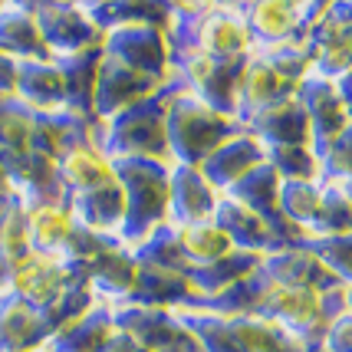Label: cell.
Instances as JSON below:
<instances>
[{
	"mask_svg": "<svg viewBox=\"0 0 352 352\" xmlns=\"http://www.w3.org/2000/svg\"><path fill=\"white\" fill-rule=\"evenodd\" d=\"M320 346L326 352H352V307L346 313H339L336 320L326 322Z\"/></svg>",
	"mask_w": 352,
	"mask_h": 352,
	"instance_id": "35",
	"label": "cell"
},
{
	"mask_svg": "<svg viewBox=\"0 0 352 352\" xmlns=\"http://www.w3.org/2000/svg\"><path fill=\"white\" fill-rule=\"evenodd\" d=\"M316 155H320L322 182L352 184V125L336 138V142H329V145L320 148Z\"/></svg>",
	"mask_w": 352,
	"mask_h": 352,
	"instance_id": "34",
	"label": "cell"
},
{
	"mask_svg": "<svg viewBox=\"0 0 352 352\" xmlns=\"http://www.w3.org/2000/svg\"><path fill=\"white\" fill-rule=\"evenodd\" d=\"M313 73L303 43L254 50L237 69V92H234V119L244 125L257 112L296 96L300 82Z\"/></svg>",
	"mask_w": 352,
	"mask_h": 352,
	"instance_id": "3",
	"label": "cell"
},
{
	"mask_svg": "<svg viewBox=\"0 0 352 352\" xmlns=\"http://www.w3.org/2000/svg\"><path fill=\"white\" fill-rule=\"evenodd\" d=\"M7 182V175H3V162H0V184Z\"/></svg>",
	"mask_w": 352,
	"mask_h": 352,
	"instance_id": "41",
	"label": "cell"
},
{
	"mask_svg": "<svg viewBox=\"0 0 352 352\" xmlns=\"http://www.w3.org/2000/svg\"><path fill=\"white\" fill-rule=\"evenodd\" d=\"M27 208V234H30V247L36 254H56L69 261V250L76 244L79 221L69 208L66 195L56 198H33L23 201Z\"/></svg>",
	"mask_w": 352,
	"mask_h": 352,
	"instance_id": "16",
	"label": "cell"
},
{
	"mask_svg": "<svg viewBox=\"0 0 352 352\" xmlns=\"http://www.w3.org/2000/svg\"><path fill=\"white\" fill-rule=\"evenodd\" d=\"M102 53L152 79H171V43L165 23H122L102 30Z\"/></svg>",
	"mask_w": 352,
	"mask_h": 352,
	"instance_id": "11",
	"label": "cell"
},
{
	"mask_svg": "<svg viewBox=\"0 0 352 352\" xmlns=\"http://www.w3.org/2000/svg\"><path fill=\"white\" fill-rule=\"evenodd\" d=\"M0 53L14 60H46L43 30L33 3H7L0 0Z\"/></svg>",
	"mask_w": 352,
	"mask_h": 352,
	"instance_id": "24",
	"label": "cell"
},
{
	"mask_svg": "<svg viewBox=\"0 0 352 352\" xmlns=\"http://www.w3.org/2000/svg\"><path fill=\"white\" fill-rule=\"evenodd\" d=\"M30 234H27V208L10 182L0 184V261L14 267L30 254Z\"/></svg>",
	"mask_w": 352,
	"mask_h": 352,
	"instance_id": "29",
	"label": "cell"
},
{
	"mask_svg": "<svg viewBox=\"0 0 352 352\" xmlns=\"http://www.w3.org/2000/svg\"><path fill=\"white\" fill-rule=\"evenodd\" d=\"M217 204H221V191L201 175V168L171 165V182H168V217H171V224L214 221Z\"/></svg>",
	"mask_w": 352,
	"mask_h": 352,
	"instance_id": "22",
	"label": "cell"
},
{
	"mask_svg": "<svg viewBox=\"0 0 352 352\" xmlns=\"http://www.w3.org/2000/svg\"><path fill=\"white\" fill-rule=\"evenodd\" d=\"M16 73H20V60L0 53V99H7V96L16 92Z\"/></svg>",
	"mask_w": 352,
	"mask_h": 352,
	"instance_id": "36",
	"label": "cell"
},
{
	"mask_svg": "<svg viewBox=\"0 0 352 352\" xmlns=\"http://www.w3.org/2000/svg\"><path fill=\"white\" fill-rule=\"evenodd\" d=\"M165 99V122H168V148H171V165H188L198 168L217 145H224L241 122L230 119L214 106H208L195 92L182 89L168 82L162 89Z\"/></svg>",
	"mask_w": 352,
	"mask_h": 352,
	"instance_id": "4",
	"label": "cell"
},
{
	"mask_svg": "<svg viewBox=\"0 0 352 352\" xmlns=\"http://www.w3.org/2000/svg\"><path fill=\"white\" fill-rule=\"evenodd\" d=\"M313 73L342 79L352 73V3H326L322 16L307 33Z\"/></svg>",
	"mask_w": 352,
	"mask_h": 352,
	"instance_id": "13",
	"label": "cell"
},
{
	"mask_svg": "<svg viewBox=\"0 0 352 352\" xmlns=\"http://www.w3.org/2000/svg\"><path fill=\"white\" fill-rule=\"evenodd\" d=\"M119 326L112 316V307H92L89 313H82L79 320H73L69 326H63L50 339V352H106L109 342L116 339Z\"/></svg>",
	"mask_w": 352,
	"mask_h": 352,
	"instance_id": "26",
	"label": "cell"
},
{
	"mask_svg": "<svg viewBox=\"0 0 352 352\" xmlns=\"http://www.w3.org/2000/svg\"><path fill=\"white\" fill-rule=\"evenodd\" d=\"M36 122H40V116L30 112L20 99L14 96L0 99V158L27 152L36 135Z\"/></svg>",
	"mask_w": 352,
	"mask_h": 352,
	"instance_id": "30",
	"label": "cell"
},
{
	"mask_svg": "<svg viewBox=\"0 0 352 352\" xmlns=\"http://www.w3.org/2000/svg\"><path fill=\"white\" fill-rule=\"evenodd\" d=\"M336 234H352V198L342 184L322 182V214L307 241L316 237H336Z\"/></svg>",
	"mask_w": 352,
	"mask_h": 352,
	"instance_id": "32",
	"label": "cell"
},
{
	"mask_svg": "<svg viewBox=\"0 0 352 352\" xmlns=\"http://www.w3.org/2000/svg\"><path fill=\"white\" fill-rule=\"evenodd\" d=\"M168 228L182 247V254L188 257V263L195 267V274L234 254V244L217 221H191V224H168Z\"/></svg>",
	"mask_w": 352,
	"mask_h": 352,
	"instance_id": "27",
	"label": "cell"
},
{
	"mask_svg": "<svg viewBox=\"0 0 352 352\" xmlns=\"http://www.w3.org/2000/svg\"><path fill=\"white\" fill-rule=\"evenodd\" d=\"M261 165H267V148L241 125L224 145H217L214 152L201 162L198 168L221 195H228L230 188H237L250 171H257Z\"/></svg>",
	"mask_w": 352,
	"mask_h": 352,
	"instance_id": "18",
	"label": "cell"
},
{
	"mask_svg": "<svg viewBox=\"0 0 352 352\" xmlns=\"http://www.w3.org/2000/svg\"><path fill=\"white\" fill-rule=\"evenodd\" d=\"M267 165L280 175V182H320V155L313 145H287L267 148Z\"/></svg>",
	"mask_w": 352,
	"mask_h": 352,
	"instance_id": "31",
	"label": "cell"
},
{
	"mask_svg": "<svg viewBox=\"0 0 352 352\" xmlns=\"http://www.w3.org/2000/svg\"><path fill=\"white\" fill-rule=\"evenodd\" d=\"M326 10V3H300V0H257V3H241L247 33L254 50H270V46L303 43L307 33Z\"/></svg>",
	"mask_w": 352,
	"mask_h": 352,
	"instance_id": "8",
	"label": "cell"
},
{
	"mask_svg": "<svg viewBox=\"0 0 352 352\" xmlns=\"http://www.w3.org/2000/svg\"><path fill=\"white\" fill-rule=\"evenodd\" d=\"M214 221L221 224V230L230 237L234 250H241V254L270 257V254L280 250V247H290L287 244V237H283V234H280L267 217H261L257 211H250L247 204L234 201L230 195H221V204H217Z\"/></svg>",
	"mask_w": 352,
	"mask_h": 352,
	"instance_id": "19",
	"label": "cell"
},
{
	"mask_svg": "<svg viewBox=\"0 0 352 352\" xmlns=\"http://www.w3.org/2000/svg\"><path fill=\"white\" fill-rule=\"evenodd\" d=\"M188 326L201 352H307L303 339L287 333L283 326L250 316V313H221L198 303H184L175 309Z\"/></svg>",
	"mask_w": 352,
	"mask_h": 352,
	"instance_id": "2",
	"label": "cell"
},
{
	"mask_svg": "<svg viewBox=\"0 0 352 352\" xmlns=\"http://www.w3.org/2000/svg\"><path fill=\"white\" fill-rule=\"evenodd\" d=\"M79 270L73 261L56 257V254H36L30 250L23 261L10 267V280H7V293H14L20 300H27L30 307L53 313L63 303V296L76 287Z\"/></svg>",
	"mask_w": 352,
	"mask_h": 352,
	"instance_id": "9",
	"label": "cell"
},
{
	"mask_svg": "<svg viewBox=\"0 0 352 352\" xmlns=\"http://www.w3.org/2000/svg\"><path fill=\"white\" fill-rule=\"evenodd\" d=\"M342 188H346V195H349V198H352V184H342Z\"/></svg>",
	"mask_w": 352,
	"mask_h": 352,
	"instance_id": "42",
	"label": "cell"
},
{
	"mask_svg": "<svg viewBox=\"0 0 352 352\" xmlns=\"http://www.w3.org/2000/svg\"><path fill=\"white\" fill-rule=\"evenodd\" d=\"M40 30H43L46 53L53 60H73L82 53L102 50V27L92 16L89 3H33Z\"/></svg>",
	"mask_w": 352,
	"mask_h": 352,
	"instance_id": "10",
	"label": "cell"
},
{
	"mask_svg": "<svg viewBox=\"0 0 352 352\" xmlns=\"http://www.w3.org/2000/svg\"><path fill=\"white\" fill-rule=\"evenodd\" d=\"M320 263L336 276L342 287L352 290V234H336V237H316V241H303Z\"/></svg>",
	"mask_w": 352,
	"mask_h": 352,
	"instance_id": "33",
	"label": "cell"
},
{
	"mask_svg": "<svg viewBox=\"0 0 352 352\" xmlns=\"http://www.w3.org/2000/svg\"><path fill=\"white\" fill-rule=\"evenodd\" d=\"M116 326L138 339L148 352H201L188 326L178 320L175 309L142 307V303H119L112 307Z\"/></svg>",
	"mask_w": 352,
	"mask_h": 352,
	"instance_id": "12",
	"label": "cell"
},
{
	"mask_svg": "<svg viewBox=\"0 0 352 352\" xmlns=\"http://www.w3.org/2000/svg\"><path fill=\"white\" fill-rule=\"evenodd\" d=\"M261 267L270 276H280V280H287V283L309 287V290H316V293H329V290H336V287H342L336 276L320 263V257L303 244L280 247L270 257H263Z\"/></svg>",
	"mask_w": 352,
	"mask_h": 352,
	"instance_id": "25",
	"label": "cell"
},
{
	"mask_svg": "<svg viewBox=\"0 0 352 352\" xmlns=\"http://www.w3.org/2000/svg\"><path fill=\"white\" fill-rule=\"evenodd\" d=\"M116 178L125 198V247L132 250L155 230L171 224L168 217V162H116Z\"/></svg>",
	"mask_w": 352,
	"mask_h": 352,
	"instance_id": "6",
	"label": "cell"
},
{
	"mask_svg": "<svg viewBox=\"0 0 352 352\" xmlns=\"http://www.w3.org/2000/svg\"><path fill=\"white\" fill-rule=\"evenodd\" d=\"M261 263H263V257L234 250L224 261H217V263H211V267L198 270V274H191V303H208V300H214L221 293H228L230 287H237L241 280H247L250 274H257Z\"/></svg>",
	"mask_w": 352,
	"mask_h": 352,
	"instance_id": "28",
	"label": "cell"
},
{
	"mask_svg": "<svg viewBox=\"0 0 352 352\" xmlns=\"http://www.w3.org/2000/svg\"><path fill=\"white\" fill-rule=\"evenodd\" d=\"M244 129L261 142L263 148H287V145H313V129L300 99L290 96L276 106L257 112L254 119H247Z\"/></svg>",
	"mask_w": 352,
	"mask_h": 352,
	"instance_id": "23",
	"label": "cell"
},
{
	"mask_svg": "<svg viewBox=\"0 0 352 352\" xmlns=\"http://www.w3.org/2000/svg\"><path fill=\"white\" fill-rule=\"evenodd\" d=\"M296 99L307 112L309 129H313V148L320 152L329 142H336L346 129L352 125V116L346 109V99L339 92V82L329 76H320V73H309L300 89H296Z\"/></svg>",
	"mask_w": 352,
	"mask_h": 352,
	"instance_id": "15",
	"label": "cell"
},
{
	"mask_svg": "<svg viewBox=\"0 0 352 352\" xmlns=\"http://www.w3.org/2000/svg\"><path fill=\"white\" fill-rule=\"evenodd\" d=\"M168 82L171 79H152L145 73H135L125 63L102 53L96 66V86H92V119H109L135 102H145L158 96Z\"/></svg>",
	"mask_w": 352,
	"mask_h": 352,
	"instance_id": "14",
	"label": "cell"
},
{
	"mask_svg": "<svg viewBox=\"0 0 352 352\" xmlns=\"http://www.w3.org/2000/svg\"><path fill=\"white\" fill-rule=\"evenodd\" d=\"M336 82H339L342 99H346V109H349V116H352V73H349V76H342V79H336Z\"/></svg>",
	"mask_w": 352,
	"mask_h": 352,
	"instance_id": "38",
	"label": "cell"
},
{
	"mask_svg": "<svg viewBox=\"0 0 352 352\" xmlns=\"http://www.w3.org/2000/svg\"><path fill=\"white\" fill-rule=\"evenodd\" d=\"M56 178H60L66 198H76V195L116 182V162L109 158L99 142L96 119H79V116L73 119L56 152Z\"/></svg>",
	"mask_w": 352,
	"mask_h": 352,
	"instance_id": "7",
	"label": "cell"
},
{
	"mask_svg": "<svg viewBox=\"0 0 352 352\" xmlns=\"http://www.w3.org/2000/svg\"><path fill=\"white\" fill-rule=\"evenodd\" d=\"M14 99H20L36 116L69 112V86H66L63 63L53 60V56H46V60H23L20 63V73H16Z\"/></svg>",
	"mask_w": 352,
	"mask_h": 352,
	"instance_id": "17",
	"label": "cell"
},
{
	"mask_svg": "<svg viewBox=\"0 0 352 352\" xmlns=\"http://www.w3.org/2000/svg\"><path fill=\"white\" fill-rule=\"evenodd\" d=\"M106 352H148V349H145L138 339H132L129 333H122V329H119V333H116V339L109 342Z\"/></svg>",
	"mask_w": 352,
	"mask_h": 352,
	"instance_id": "37",
	"label": "cell"
},
{
	"mask_svg": "<svg viewBox=\"0 0 352 352\" xmlns=\"http://www.w3.org/2000/svg\"><path fill=\"white\" fill-rule=\"evenodd\" d=\"M307 352H326V349H322L320 342H313V346H309V349H307Z\"/></svg>",
	"mask_w": 352,
	"mask_h": 352,
	"instance_id": "40",
	"label": "cell"
},
{
	"mask_svg": "<svg viewBox=\"0 0 352 352\" xmlns=\"http://www.w3.org/2000/svg\"><path fill=\"white\" fill-rule=\"evenodd\" d=\"M53 339V322L43 309L14 293L0 296V352H36Z\"/></svg>",
	"mask_w": 352,
	"mask_h": 352,
	"instance_id": "20",
	"label": "cell"
},
{
	"mask_svg": "<svg viewBox=\"0 0 352 352\" xmlns=\"http://www.w3.org/2000/svg\"><path fill=\"white\" fill-rule=\"evenodd\" d=\"M171 56L198 53L214 63H244L254 53L241 3H168Z\"/></svg>",
	"mask_w": 352,
	"mask_h": 352,
	"instance_id": "1",
	"label": "cell"
},
{
	"mask_svg": "<svg viewBox=\"0 0 352 352\" xmlns=\"http://www.w3.org/2000/svg\"><path fill=\"white\" fill-rule=\"evenodd\" d=\"M36 352H50V349H36Z\"/></svg>",
	"mask_w": 352,
	"mask_h": 352,
	"instance_id": "43",
	"label": "cell"
},
{
	"mask_svg": "<svg viewBox=\"0 0 352 352\" xmlns=\"http://www.w3.org/2000/svg\"><path fill=\"white\" fill-rule=\"evenodd\" d=\"M7 280H10V267H7V263L0 261V296L7 293Z\"/></svg>",
	"mask_w": 352,
	"mask_h": 352,
	"instance_id": "39",
	"label": "cell"
},
{
	"mask_svg": "<svg viewBox=\"0 0 352 352\" xmlns=\"http://www.w3.org/2000/svg\"><path fill=\"white\" fill-rule=\"evenodd\" d=\"M69 208L76 214L79 228L89 230L92 237L125 247V198L122 188H119V178L112 184L96 188V191L69 198Z\"/></svg>",
	"mask_w": 352,
	"mask_h": 352,
	"instance_id": "21",
	"label": "cell"
},
{
	"mask_svg": "<svg viewBox=\"0 0 352 352\" xmlns=\"http://www.w3.org/2000/svg\"><path fill=\"white\" fill-rule=\"evenodd\" d=\"M96 132L112 162H168L171 165L162 92L109 119H96Z\"/></svg>",
	"mask_w": 352,
	"mask_h": 352,
	"instance_id": "5",
	"label": "cell"
}]
</instances>
